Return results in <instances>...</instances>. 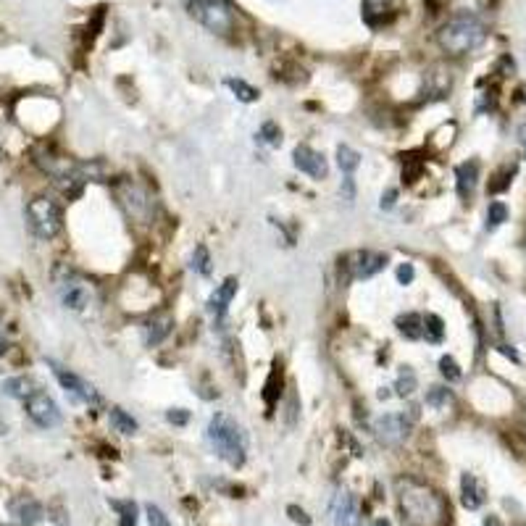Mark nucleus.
I'll list each match as a JSON object with an SVG mask.
<instances>
[{"label":"nucleus","mask_w":526,"mask_h":526,"mask_svg":"<svg viewBox=\"0 0 526 526\" xmlns=\"http://www.w3.org/2000/svg\"><path fill=\"white\" fill-rule=\"evenodd\" d=\"M397 503L411 526H437L445 516L442 498L416 479L397 481Z\"/></svg>","instance_id":"obj_1"},{"label":"nucleus","mask_w":526,"mask_h":526,"mask_svg":"<svg viewBox=\"0 0 526 526\" xmlns=\"http://www.w3.org/2000/svg\"><path fill=\"white\" fill-rule=\"evenodd\" d=\"M208 445L213 447V452L222 458L224 463H229L231 469H240L248 455V442L242 434L240 424L227 413H216L208 421Z\"/></svg>","instance_id":"obj_2"},{"label":"nucleus","mask_w":526,"mask_h":526,"mask_svg":"<svg viewBox=\"0 0 526 526\" xmlns=\"http://www.w3.org/2000/svg\"><path fill=\"white\" fill-rule=\"evenodd\" d=\"M487 38V29L476 16L471 13H458L452 16L447 24H442V29L437 32V42L445 53L450 56H463L469 50H476V47L484 42Z\"/></svg>","instance_id":"obj_3"},{"label":"nucleus","mask_w":526,"mask_h":526,"mask_svg":"<svg viewBox=\"0 0 526 526\" xmlns=\"http://www.w3.org/2000/svg\"><path fill=\"white\" fill-rule=\"evenodd\" d=\"M27 224L38 240H53L64 227L61 205L50 198H35L27 205Z\"/></svg>","instance_id":"obj_4"},{"label":"nucleus","mask_w":526,"mask_h":526,"mask_svg":"<svg viewBox=\"0 0 526 526\" xmlns=\"http://www.w3.org/2000/svg\"><path fill=\"white\" fill-rule=\"evenodd\" d=\"M190 16L216 35H229L234 29V13L227 0H190Z\"/></svg>","instance_id":"obj_5"},{"label":"nucleus","mask_w":526,"mask_h":526,"mask_svg":"<svg viewBox=\"0 0 526 526\" xmlns=\"http://www.w3.org/2000/svg\"><path fill=\"white\" fill-rule=\"evenodd\" d=\"M374 434L382 447H400L411 434V418L406 413H384L374 421Z\"/></svg>","instance_id":"obj_6"},{"label":"nucleus","mask_w":526,"mask_h":526,"mask_svg":"<svg viewBox=\"0 0 526 526\" xmlns=\"http://www.w3.org/2000/svg\"><path fill=\"white\" fill-rule=\"evenodd\" d=\"M119 200L127 208V216L139 224H150L153 219V198L148 190H142L135 182H124L119 187Z\"/></svg>","instance_id":"obj_7"},{"label":"nucleus","mask_w":526,"mask_h":526,"mask_svg":"<svg viewBox=\"0 0 526 526\" xmlns=\"http://www.w3.org/2000/svg\"><path fill=\"white\" fill-rule=\"evenodd\" d=\"M24 408H27L29 418L38 426H42V429H53V426L61 424V408H58V403L40 387L24 400Z\"/></svg>","instance_id":"obj_8"},{"label":"nucleus","mask_w":526,"mask_h":526,"mask_svg":"<svg viewBox=\"0 0 526 526\" xmlns=\"http://www.w3.org/2000/svg\"><path fill=\"white\" fill-rule=\"evenodd\" d=\"M93 285H87L84 279L69 277L58 282V300L69 311H87L93 305Z\"/></svg>","instance_id":"obj_9"},{"label":"nucleus","mask_w":526,"mask_h":526,"mask_svg":"<svg viewBox=\"0 0 526 526\" xmlns=\"http://www.w3.org/2000/svg\"><path fill=\"white\" fill-rule=\"evenodd\" d=\"M47 366L53 369V377L58 379V384L64 387V392L72 397L74 403H87V406H90V403H95V400H98L95 389L90 387V384H87L82 377H76L74 371H69V369H64V366H58L56 360H47Z\"/></svg>","instance_id":"obj_10"},{"label":"nucleus","mask_w":526,"mask_h":526,"mask_svg":"<svg viewBox=\"0 0 526 526\" xmlns=\"http://www.w3.org/2000/svg\"><path fill=\"white\" fill-rule=\"evenodd\" d=\"M332 518H334V526H360L358 503H355V498H353L348 489H340V492L334 495Z\"/></svg>","instance_id":"obj_11"},{"label":"nucleus","mask_w":526,"mask_h":526,"mask_svg":"<svg viewBox=\"0 0 526 526\" xmlns=\"http://www.w3.org/2000/svg\"><path fill=\"white\" fill-rule=\"evenodd\" d=\"M234 295H237V279L234 277H227L213 290V295L208 297V314L216 319V324H222L227 319V311H229V303Z\"/></svg>","instance_id":"obj_12"},{"label":"nucleus","mask_w":526,"mask_h":526,"mask_svg":"<svg viewBox=\"0 0 526 526\" xmlns=\"http://www.w3.org/2000/svg\"><path fill=\"white\" fill-rule=\"evenodd\" d=\"M295 168H300L303 174L314 176V179H324L326 176V161H324L321 153H316L311 145H297L295 148Z\"/></svg>","instance_id":"obj_13"},{"label":"nucleus","mask_w":526,"mask_h":526,"mask_svg":"<svg viewBox=\"0 0 526 526\" xmlns=\"http://www.w3.org/2000/svg\"><path fill=\"white\" fill-rule=\"evenodd\" d=\"M353 277L355 279H371L387 266V256L384 253H374V250H360L353 256Z\"/></svg>","instance_id":"obj_14"},{"label":"nucleus","mask_w":526,"mask_h":526,"mask_svg":"<svg viewBox=\"0 0 526 526\" xmlns=\"http://www.w3.org/2000/svg\"><path fill=\"white\" fill-rule=\"evenodd\" d=\"M171 326H174V319H171L168 314H161V316H153V319H148V321H145V326H142L145 345H148V348H156V345H161V342L168 337Z\"/></svg>","instance_id":"obj_15"},{"label":"nucleus","mask_w":526,"mask_h":526,"mask_svg":"<svg viewBox=\"0 0 526 526\" xmlns=\"http://www.w3.org/2000/svg\"><path fill=\"white\" fill-rule=\"evenodd\" d=\"M397 0H363V19L369 27H379L395 16Z\"/></svg>","instance_id":"obj_16"},{"label":"nucleus","mask_w":526,"mask_h":526,"mask_svg":"<svg viewBox=\"0 0 526 526\" xmlns=\"http://www.w3.org/2000/svg\"><path fill=\"white\" fill-rule=\"evenodd\" d=\"M461 503L469 510H479L484 505V489L474 474H463L461 476Z\"/></svg>","instance_id":"obj_17"},{"label":"nucleus","mask_w":526,"mask_h":526,"mask_svg":"<svg viewBox=\"0 0 526 526\" xmlns=\"http://www.w3.org/2000/svg\"><path fill=\"white\" fill-rule=\"evenodd\" d=\"M455 185H458V195L461 198H471L474 187H476V179H479V164L476 161H466L455 168Z\"/></svg>","instance_id":"obj_18"},{"label":"nucleus","mask_w":526,"mask_h":526,"mask_svg":"<svg viewBox=\"0 0 526 526\" xmlns=\"http://www.w3.org/2000/svg\"><path fill=\"white\" fill-rule=\"evenodd\" d=\"M397 332L403 334L406 340H421L424 337V316L418 314H406L397 316Z\"/></svg>","instance_id":"obj_19"},{"label":"nucleus","mask_w":526,"mask_h":526,"mask_svg":"<svg viewBox=\"0 0 526 526\" xmlns=\"http://www.w3.org/2000/svg\"><path fill=\"white\" fill-rule=\"evenodd\" d=\"M35 382L29 377H11L3 382V395L16 397V400H27L32 392H35Z\"/></svg>","instance_id":"obj_20"},{"label":"nucleus","mask_w":526,"mask_h":526,"mask_svg":"<svg viewBox=\"0 0 526 526\" xmlns=\"http://www.w3.org/2000/svg\"><path fill=\"white\" fill-rule=\"evenodd\" d=\"M108 421H111V426L116 429L119 434H135L137 432V421L132 418L124 408H111L108 411Z\"/></svg>","instance_id":"obj_21"},{"label":"nucleus","mask_w":526,"mask_h":526,"mask_svg":"<svg viewBox=\"0 0 526 526\" xmlns=\"http://www.w3.org/2000/svg\"><path fill=\"white\" fill-rule=\"evenodd\" d=\"M337 166H340V171L345 176L353 174V171L360 166V153L348 148V145H340V148H337Z\"/></svg>","instance_id":"obj_22"},{"label":"nucleus","mask_w":526,"mask_h":526,"mask_svg":"<svg viewBox=\"0 0 526 526\" xmlns=\"http://www.w3.org/2000/svg\"><path fill=\"white\" fill-rule=\"evenodd\" d=\"M424 340L432 342V345H440L445 340V324L437 314L424 316Z\"/></svg>","instance_id":"obj_23"},{"label":"nucleus","mask_w":526,"mask_h":526,"mask_svg":"<svg viewBox=\"0 0 526 526\" xmlns=\"http://www.w3.org/2000/svg\"><path fill=\"white\" fill-rule=\"evenodd\" d=\"M426 406L434 411H447L452 406V392L447 387H432L426 392Z\"/></svg>","instance_id":"obj_24"},{"label":"nucleus","mask_w":526,"mask_h":526,"mask_svg":"<svg viewBox=\"0 0 526 526\" xmlns=\"http://www.w3.org/2000/svg\"><path fill=\"white\" fill-rule=\"evenodd\" d=\"M227 87H229L231 93H234V98L242 103H253L258 101V90L253 87V84H248L245 79H227Z\"/></svg>","instance_id":"obj_25"},{"label":"nucleus","mask_w":526,"mask_h":526,"mask_svg":"<svg viewBox=\"0 0 526 526\" xmlns=\"http://www.w3.org/2000/svg\"><path fill=\"white\" fill-rule=\"evenodd\" d=\"M416 384H418V379H416L413 369H408V366H403L400 369V374H397V382H395V392L400 397H408L416 392Z\"/></svg>","instance_id":"obj_26"},{"label":"nucleus","mask_w":526,"mask_h":526,"mask_svg":"<svg viewBox=\"0 0 526 526\" xmlns=\"http://www.w3.org/2000/svg\"><path fill=\"white\" fill-rule=\"evenodd\" d=\"M111 505L119 510V526H137V505L132 500H113Z\"/></svg>","instance_id":"obj_27"},{"label":"nucleus","mask_w":526,"mask_h":526,"mask_svg":"<svg viewBox=\"0 0 526 526\" xmlns=\"http://www.w3.org/2000/svg\"><path fill=\"white\" fill-rule=\"evenodd\" d=\"M193 271L200 277H211V253L205 245H198L193 253Z\"/></svg>","instance_id":"obj_28"},{"label":"nucleus","mask_w":526,"mask_h":526,"mask_svg":"<svg viewBox=\"0 0 526 526\" xmlns=\"http://www.w3.org/2000/svg\"><path fill=\"white\" fill-rule=\"evenodd\" d=\"M508 222V205L500 203V200H495V203H489L487 208V227L489 229H495V227H500V224Z\"/></svg>","instance_id":"obj_29"},{"label":"nucleus","mask_w":526,"mask_h":526,"mask_svg":"<svg viewBox=\"0 0 526 526\" xmlns=\"http://www.w3.org/2000/svg\"><path fill=\"white\" fill-rule=\"evenodd\" d=\"M258 139L261 142H266V145H271V148H277L279 142H282V132H279V127L274 121H266L258 132Z\"/></svg>","instance_id":"obj_30"},{"label":"nucleus","mask_w":526,"mask_h":526,"mask_svg":"<svg viewBox=\"0 0 526 526\" xmlns=\"http://www.w3.org/2000/svg\"><path fill=\"white\" fill-rule=\"evenodd\" d=\"M440 371H442V377L447 379V382H458V379L463 377L461 366L455 363L452 355H442V358H440Z\"/></svg>","instance_id":"obj_31"},{"label":"nucleus","mask_w":526,"mask_h":526,"mask_svg":"<svg viewBox=\"0 0 526 526\" xmlns=\"http://www.w3.org/2000/svg\"><path fill=\"white\" fill-rule=\"evenodd\" d=\"M40 516H42V510H40L38 503H32V500H24L21 503V510H19V518L21 524H35V521H40Z\"/></svg>","instance_id":"obj_32"},{"label":"nucleus","mask_w":526,"mask_h":526,"mask_svg":"<svg viewBox=\"0 0 526 526\" xmlns=\"http://www.w3.org/2000/svg\"><path fill=\"white\" fill-rule=\"evenodd\" d=\"M145 513H148V524L150 526H174L171 521H168L166 513H164L158 505H153V503H148V505H145Z\"/></svg>","instance_id":"obj_33"},{"label":"nucleus","mask_w":526,"mask_h":526,"mask_svg":"<svg viewBox=\"0 0 526 526\" xmlns=\"http://www.w3.org/2000/svg\"><path fill=\"white\" fill-rule=\"evenodd\" d=\"M413 277H416L413 263H400V266H397V282H400V285H411Z\"/></svg>","instance_id":"obj_34"},{"label":"nucleus","mask_w":526,"mask_h":526,"mask_svg":"<svg viewBox=\"0 0 526 526\" xmlns=\"http://www.w3.org/2000/svg\"><path fill=\"white\" fill-rule=\"evenodd\" d=\"M340 193H342V198H345L348 203H353V200H355V182H353V174H348L345 179H342Z\"/></svg>","instance_id":"obj_35"},{"label":"nucleus","mask_w":526,"mask_h":526,"mask_svg":"<svg viewBox=\"0 0 526 526\" xmlns=\"http://www.w3.org/2000/svg\"><path fill=\"white\" fill-rule=\"evenodd\" d=\"M166 418L171 421V424H176V426H185L187 418H190V413H187L185 408H171V411L166 413Z\"/></svg>","instance_id":"obj_36"},{"label":"nucleus","mask_w":526,"mask_h":526,"mask_svg":"<svg viewBox=\"0 0 526 526\" xmlns=\"http://www.w3.org/2000/svg\"><path fill=\"white\" fill-rule=\"evenodd\" d=\"M287 513H290V518H292L295 524H303V526H308V524H311V518L305 516V510H303V508L290 505V508H287Z\"/></svg>","instance_id":"obj_37"},{"label":"nucleus","mask_w":526,"mask_h":526,"mask_svg":"<svg viewBox=\"0 0 526 526\" xmlns=\"http://www.w3.org/2000/svg\"><path fill=\"white\" fill-rule=\"evenodd\" d=\"M395 203H397V190H392L389 187L387 193H382V211H389V208H395Z\"/></svg>","instance_id":"obj_38"},{"label":"nucleus","mask_w":526,"mask_h":526,"mask_svg":"<svg viewBox=\"0 0 526 526\" xmlns=\"http://www.w3.org/2000/svg\"><path fill=\"white\" fill-rule=\"evenodd\" d=\"M516 135H518V142H521V145H524V150H526V124H521V127H518Z\"/></svg>","instance_id":"obj_39"},{"label":"nucleus","mask_w":526,"mask_h":526,"mask_svg":"<svg viewBox=\"0 0 526 526\" xmlns=\"http://www.w3.org/2000/svg\"><path fill=\"white\" fill-rule=\"evenodd\" d=\"M484 526H503V524H500V521H498L495 516H489L487 521H484Z\"/></svg>","instance_id":"obj_40"},{"label":"nucleus","mask_w":526,"mask_h":526,"mask_svg":"<svg viewBox=\"0 0 526 526\" xmlns=\"http://www.w3.org/2000/svg\"><path fill=\"white\" fill-rule=\"evenodd\" d=\"M371 526H392V524H389L387 518H377V521H374Z\"/></svg>","instance_id":"obj_41"},{"label":"nucleus","mask_w":526,"mask_h":526,"mask_svg":"<svg viewBox=\"0 0 526 526\" xmlns=\"http://www.w3.org/2000/svg\"><path fill=\"white\" fill-rule=\"evenodd\" d=\"M3 348H6V342H3V337H0V353H3Z\"/></svg>","instance_id":"obj_42"}]
</instances>
